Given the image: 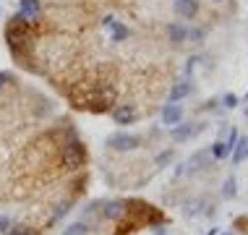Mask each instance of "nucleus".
<instances>
[{
  "instance_id": "1",
  "label": "nucleus",
  "mask_w": 248,
  "mask_h": 235,
  "mask_svg": "<svg viewBox=\"0 0 248 235\" xmlns=\"http://www.w3.org/2000/svg\"><path fill=\"white\" fill-rule=\"evenodd\" d=\"M55 159H58V167H63L65 172H81L86 162H89V149H86L81 136H76V139H68L58 146Z\"/></svg>"
},
{
  "instance_id": "2",
  "label": "nucleus",
  "mask_w": 248,
  "mask_h": 235,
  "mask_svg": "<svg viewBox=\"0 0 248 235\" xmlns=\"http://www.w3.org/2000/svg\"><path fill=\"white\" fill-rule=\"evenodd\" d=\"M141 144H144V139L139 136V133H128V131H115V133H110V136L105 139V146L110 152H115V154H131Z\"/></svg>"
},
{
  "instance_id": "3",
  "label": "nucleus",
  "mask_w": 248,
  "mask_h": 235,
  "mask_svg": "<svg viewBox=\"0 0 248 235\" xmlns=\"http://www.w3.org/2000/svg\"><path fill=\"white\" fill-rule=\"evenodd\" d=\"M214 159H212V154L209 149H199V152H193L188 159L183 162V175H188V178H196V175H204V172H212L214 170Z\"/></svg>"
},
{
  "instance_id": "4",
  "label": "nucleus",
  "mask_w": 248,
  "mask_h": 235,
  "mask_svg": "<svg viewBox=\"0 0 248 235\" xmlns=\"http://www.w3.org/2000/svg\"><path fill=\"white\" fill-rule=\"evenodd\" d=\"M102 29L107 31V39H110L112 45H120V42H125V39H131V29L125 26V21H120L112 13H107L102 18Z\"/></svg>"
},
{
  "instance_id": "5",
  "label": "nucleus",
  "mask_w": 248,
  "mask_h": 235,
  "mask_svg": "<svg viewBox=\"0 0 248 235\" xmlns=\"http://www.w3.org/2000/svg\"><path fill=\"white\" fill-rule=\"evenodd\" d=\"M110 118L115 125H133V123L141 120V112H139V107L131 105V102H118L110 110Z\"/></svg>"
},
{
  "instance_id": "6",
  "label": "nucleus",
  "mask_w": 248,
  "mask_h": 235,
  "mask_svg": "<svg viewBox=\"0 0 248 235\" xmlns=\"http://www.w3.org/2000/svg\"><path fill=\"white\" fill-rule=\"evenodd\" d=\"M42 0H18V16L26 18L31 26H37V29H42Z\"/></svg>"
},
{
  "instance_id": "7",
  "label": "nucleus",
  "mask_w": 248,
  "mask_h": 235,
  "mask_svg": "<svg viewBox=\"0 0 248 235\" xmlns=\"http://www.w3.org/2000/svg\"><path fill=\"white\" fill-rule=\"evenodd\" d=\"M172 11H175V16L180 21H196L199 13H201V3L199 0H175Z\"/></svg>"
},
{
  "instance_id": "8",
  "label": "nucleus",
  "mask_w": 248,
  "mask_h": 235,
  "mask_svg": "<svg viewBox=\"0 0 248 235\" xmlns=\"http://www.w3.org/2000/svg\"><path fill=\"white\" fill-rule=\"evenodd\" d=\"M201 131H204V123L191 125V123H183V120H180L178 125H172V128H170V139L175 141V144H183V141L193 139V136H196V133H201Z\"/></svg>"
},
{
  "instance_id": "9",
  "label": "nucleus",
  "mask_w": 248,
  "mask_h": 235,
  "mask_svg": "<svg viewBox=\"0 0 248 235\" xmlns=\"http://www.w3.org/2000/svg\"><path fill=\"white\" fill-rule=\"evenodd\" d=\"M159 118H162V125L172 128V125H178L180 120L186 118V110H183V105H178V102H167L162 107V112H159Z\"/></svg>"
},
{
  "instance_id": "10",
  "label": "nucleus",
  "mask_w": 248,
  "mask_h": 235,
  "mask_svg": "<svg viewBox=\"0 0 248 235\" xmlns=\"http://www.w3.org/2000/svg\"><path fill=\"white\" fill-rule=\"evenodd\" d=\"M3 235H45V230H42V225H34L29 219H21V222L16 219Z\"/></svg>"
},
{
  "instance_id": "11",
  "label": "nucleus",
  "mask_w": 248,
  "mask_h": 235,
  "mask_svg": "<svg viewBox=\"0 0 248 235\" xmlns=\"http://www.w3.org/2000/svg\"><path fill=\"white\" fill-rule=\"evenodd\" d=\"M186 29H188V26H186L183 21H170L165 26V37H167V42L170 45H183L186 42Z\"/></svg>"
},
{
  "instance_id": "12",
  "label": "nucleus",
  "mask_w": 248,
  "mask_h": 235,
  "mask_svg": "<svg viewBox=\"0 0 248 235\" xmlns=\"http://www.w3.org/2000/svg\"><path fill=\"white\" fill-rule=\"evenodd\" d=\"M191 92H193L191 78H188V81H175L170 86V92H167V102H180V99H186Z\"/></svg>"
},
{
  "instance_id": "13",
  "label": "nucleus",
  "mask_w": 248,
  "mask_h": 235,
  "mask_svg": "<svg viewBox=\"0 0 248 235\" xmlns=\"http://www.w3.org/2000/svg\"><path fill=\"white\" fill-rule=\"evenodd\" d=\"M246 159H248V136H240V139H238V144L232 146L230 162H232V165L238 167V165H243Z\"/></svg>"
},
{
  "instance_id": "14",
  "label": "nucleus",
  "mask_w": 248,
  "mask_h": 235,
  "mask_svg": "<svg viewBox=\"0 0 248 235\" xmlns=\"http://www.w3.org/2000/svg\"><path fill=\"white\" fill-rule=\"evenodd\" d=\"M209 154H212L214 162H219V159H227V157H230L232 149L225 144V139H217V141H214V144L209 146Z\"/></svg>"
},
{
  "instance_id": "15",
  "label": "nucleus",
  "mask_w": 248,
  "mask_h": 235,
  "mask_svg": "<svg viewBox=\"0 0 248 235\" xmlns=\"http://www.w3.org/2000/svg\"><path fill=\"white\" fill-rule=\"evenodd\" d=\"M89 233H92V222L89 219H78V222L68 225L63 233H58V235H89Z\"/></svg>"
},
{
  "instance_id": "16",
  "label": "nucleus",
  "mask_w": 248,
  "mask_h": 235,
  "mask_svg": "<svg viewBox=\"0 0 248 235\" xmlns=\"http://www.w3.org/2000/svg\"><path fill=\"white\" fill-rule=\"evenodd\" d=\"M175 157H178V152L170 146V149H162V152L154 154V165L157 167H170L172 162H175Z\"/></svg>"
},
{
  "instance_id": "17",
  "label": "nucleus",
  "mask_w": 248,
  "mask_h": 235,
  "mask_svg": "<svg viewBox=\"0 0 248 235\" xmlns=\"http://www.w3.org/2000/svg\"><path fill=\"white\" fill-rule=\"evenodd\" d=\"M222 199H227V201L238 199V180H235V175H227L222 180Z\"/></svg>"
},
{
  "instance_id": "18",
  "label": "nucleus",
  "mask_w": 248,
  "mask_h": 235,
  "mask_svg": "<svg viewBox=\"0 0 248 235\" xmlns=\"http://www.w3.org/2000/svg\"><path fill=\"white\" fill-rule=\"evenodd\" d=\"M204 39H206V29H204V26H188V29H186V42L201 45Z\"/></svg>"
},
{
  "instance_id": "19",
  "label": "nucleus",
  "mask_w": 248,
  "mask_h": 235,
  "mask_svg": "<svg viewBox=\"0 0 248 235\" xmlns=\"http://www.w3.org/2000/svg\"><path fill=\"white\" fill-rule=\"evenodd\" d=\"M219 102H222V107H225V110H235V107L240 105V97H238V94H232V92H227L225 97L219 99Z\"/></svg>"
},
{
  "instance_id": "20",
  "label": "nucleus",
  "mask_w": 248,
  "mask_h": 235,
  "mask_svg": "<svg viewBox=\"0 0 248 235\" xmlns=\"http://www.w3.org/2000/svg\"><path fill=\"white\" fill-rule=\"evenodd\" d=\"M5 86H16V76L8 71H0V92H3Z\"/></svg>"
},
{
  "instance_id": "21",
  "label": "nucleus",
  "mask_w": 248,
  "mask_h": 235,
  "mask_svg": "<svg viewBox=\"0 0 248 235\" xmlns=\"http://www.w3.org/2000/svg\"><path fill=\"white\" fill-rule=\"evenodd\" d=\"M16 222V217H13V214H8V212H3L0 214V235H3L5 230H8V227Z\"/></svg>"
},
{
  "instance_id": "22",
  "label": "nucleus",
  "mask_w": 248,
  "mask_h": 235,
  "mask_svg": "<svg viewBox=\"0 0 248 235\" xmlns=\"http://www.w3.org/2000/svg\"><path fill=\"white\" fill-rule=\"evenodd\" d=\"M217 105H219V99H206V102L201 105V112H214V110H217Z\"/></svg>"
},
{
  "instance_id": "23",
  "label": "nucleus",
  "mask_w": 248,
  "mask_h": 235,
  "mask_svg": "<svg viewBox=\"0 0 248 235\" xmlns=\"http://www.w3.org/2000/svg\"><path fill=\"white\" fill-rule=\"evenodd\" d=\"M199 55H193V58H188V60H186V76H191V73H193V68H196V63H199Z\"/></svg>"
},
{
  "instance_id": "24",
  "label": "nucleus",
  "mask_w": 248,
  "mask_h": 235,
  "mask_svg": "<svg viewBox=\"0 0 248 235\" xmlns=\"http://www.w3.org/2000/svg\"><path fill=\"white\" fill-rule=\"evenodd\" d=\"M154 235H167V230H165L162 225H157V227H154Z\"/></svg>"
},
{
  "instance_id": "25",
  "label": "nucleus",
  "mask_w": 248,
  "mask_h": 235,
  "mask_svg": "<svg viewBox=\"0 0 248 235\" xmlns=\"http://www.w3.org/2000/svg\"><path fill=\"white\" fill-rule=\"evenodd\" d=\"M204 235H219V227H209V230H206Z\"/></svg>"
},
{
  "instance_id": "26",
  "label": "nucleus",
  "mask_w": 248,
  "mask_h": 235,
  "mask_svg": "<svg viewBox=\"0 0 248 235\" xmlns=\"http://www.w3.org/2000/svg\"><path fill=\"white\" fill-rule=\"evenodd\" d=\"M212 3H227V0H212Z\"/></svg>"
},
{
  "instance_id": "27",
  "label": "nucleus",
  "mask_w": 248,
  "mask_h": 235,
  "mask_svg": "<svg viewBox=\"0 0 248 235\" xmlns=\"http://www.w3.org/2000/svg\"><path fill=\"white\" fill-rule=\"evenodd\" d=\"M219 235H235V233H219Z\"/></svg>"
},
{
  "instance_id": "28",
  "label": "nucleus",
  "mask_w": 248,
  "mask_h": 235,
  "mask_svg": "<svg viewBox=\"0 0 248 235\" xmlns=\"http://www.w3.org/2000/svg\"><path fill=\"white\" fill-rule=\"evenodd\" d=\"M246 118H248V107H246Z\"/></svg>"
},
{
  "instance_id": "29",
  "label": "nucleus",
  "mask_w": 248,
  "mask_h": 235,
  "mask_svg": "<svg viewBox=\"0 0 248 235\" xmlns=\"http://www.w3.org/2000/svg\"><path fill=\"white\" fill-rule=\"evenodd\" d=\"M246 99H248V94H246Z\"/></svg>"
}]
</instances>
